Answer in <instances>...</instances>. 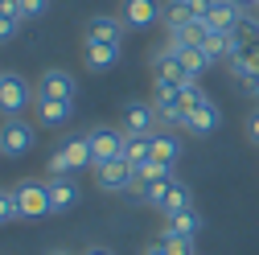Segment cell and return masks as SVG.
I'll list each match as a JSON object with an SVG mask.
<instances>
[{
	"label": "cell",
	"mask_w": 259,
	"mask_h": 255,
	"mask_svg": "<svg viewBox=\"0 0 259 255\" xmlns=\"http://www.w3.org/2000/svg\"><path fill=\"white\" fill-rule=\"evenodd\" d=\"M95 181H99V189H115V194H132L136 169L127 165L123 156H115V161H103V165H95Z\"/></svg>",
	"instance_id": "obj_7"
},
{
	"label": "cell",
	"mask_w": 259,
	"mask_h": 255,
	"mask_svg": "<svg viewBox=\"0 0 259 255\" xmlns=\"http://www.w3.org/2000/svg\"><path fill=\"white\" fill-rule=\"evenodd\" d=\"M46 185H50V206H54V214H66V210L78 206V198H82V189H78L74 177H50Z\"/></svg>",
	"instance_id": "obj_16"
},
{
	"label": "cell",
	"mask_w": 259,
	"mask_h": 255,
	"mask_svg": "<svg viewBox=\"0 0 259 255\" xmlns=\"http://www.w3.org/2000/svg\"><path fill=\"white\" fill-rule=\"evenodd\" d=\"M160 235H177V239H198V235H202V214H198V210H181V214L165 218V227H160Z\"/></svg>",
	"instance_id": "obj_18"
},
{
	"label": "cell",
	"mask_w": 259,
	"mask_h": 255,
	"mask_svg": "<svg viewBox=\"0 0 259 255\" xmlns=\"http://www.w3.org/2000/svg\"><path fill=\"white\" fill-rule=\"evenodd\" d=\"M160 243L169 247V255H198V251H193V239H177V235H160Z\"/></svg>",
	"instance_id": "obj_29"
},
{
	"label": "cell",
	"mask_w": 259,
	"mask_h": 255,
	"mask_svg": "<svg viewBox=\"0 0 259 255\" xmlns=\"http://www.w3.org/2000/svg\"><path fill=\"white\" fill-rule=\"evenodd\" d=\"M206 5H210V0H169L165 25L181 29V25H193V21H206Z\"/></svg>",
	"instance_id": "obj_13"
},
{
	"label": "cell",
	"mask_w": 259,
	"mask_h": 255,
	"mask_svg": "<svg viewBox=\"0 0 259 255\" xmlns=\"http://www.w3.org/2000/svg\"><path fill=\"white\" fill-rule=\"evenodd\" d=\"M173 54H177V58L185 62V70H189L193 78H202V74H206V70L214 66V58L206 54V46H193V50H173Z\"/></svg>",
	"instance_id": "obj_23"
},
{
	"label": "cell",
	"mask_w": 259,
	"mask_h": 255,
	"mask_svg": "<svg viewBox=\"0 0 259 255\" xmlns=\"http://www.w3.org/2000/svg\"><path fill=\"white\" fill-rule=\"evenodd\" d=\"M29 103H37L29 78L17 74V70H5V74H0V115H5V119H17Z\"/></svg>",
	"instance_id": "obj_3"
},
{
	"label": "cell",
	"mask_w": 259,
	"mask_h": 255,
	"mask_svg": "<svg viewBox=\"0 0 259 255\" xmlns=\"http://www.w3.org/2000/svg\"><path fill=\"white\" fill-rule=\"evenodd\" d=\"M235 54L239 58H251V62H259V17H243L239 25H235ZM231 54V58H235Z\"/></svg>",
	"instance_id": "obj_14"
},
{
	"label": "cell",
	"mask_w": 259,
	"mask_h": 255,
	"mask_svg": "<svg viewBox=\"0 0 259 255\" xmlns=\"http://www.w3.org/2000/svg\"><path fill=\"white\" fill-rule=\"evenodd\" d=\"M82 255H115V251H111V247H87Z\"/></svg>",
	"instance_id": "obj_36"
},
{
	"label": "cell",
	"mask_w": 259,
	"mask_h": 255,
	"mask_svg": "<svg viewBox=\"0 0 259 255\" xmlns=\"http://www.w3.org/2000/svg\"><path fill=\"white\" fill-rule=\"evenodd\" d=\"M87 140H91V156H95V165L123 156V128H119V132H115V128H91Z\"/></svg>",
	"instance_id": "obj_8"
},
{
	"label": "cell",
	"mask_w": 259,
	"mask_h": 255,
	"mask_svg": "<svg viewBox=\"0 0 259 255\" xmlns=\"http://www.w3.org/2000/svg\"><path fill=\"white\" fill-rule=\"evenodd\" d=\"M181 210H193V194H189V185H185V181H173V189H169L165 206H160V214L173 218V214H181Z\"/></svg>",
	"instance_id": "obj_24"
},
{
	"label": "cell",
	"mask_w": 259,
	"mask_h": 255,
	"mask_svg": "<svg viewBox=\"0 0 259 255\" xmlns=\"http://www.w3.org/2000/svg\"><path fill=\"white\" fill-rule=\"evenodd\" d=\"M206 54L214 58V62H231V54H235V37L231 33H222V29H210V33H206Z\"/></svg>",
	"instance_id": "obj_26"
},
{
	"label": "cell",
	"mask_w": 259,
	"mask_h": 255,
	"mask_svg": "<svg viewBox=\"0 0 259 255\" xmlns=\"http://www.w3.org/2000/svg\"><path fill=\"white\" fill-rule=\"evenodd\" d=\"M37 119L46 128H62L74 119V103L70 99H46V95H37Z\"/></svg>",
	"instance_id": "obj_17"
},
{
	"label": "cell",
	"mask_w": 259,
	"mask_h": 255,
	"mask_svg": "<svg viewBox=\"0 0 259 255\" xmlns=\"http://www.w3.org/2000/svg\"><path fill=\"white\" fill-rule=\"evenodd\" d=\"M247 140H251V144H259V107L247 115Z\"/></svg>",
	"instance_id": "obj_34"
},
{
	"label": "cell",
	"mask_w": 259,
	"mask_h": 255,
	"mask_svg": "<svg viewBox=\"0 0 259 255\" xmlns=\"http://www.w3.org/2000/svg\"><path fill=\"white\" fill-rule=\"evenodd\" d=\"M119 62V46H87V70H111Z\"/></svg>",
	"instance_id": "obj_25"
},
{
	"label": "cell",
	"mask_w": 259,
	"mask_h": 255,
	"mask_svg": "<svg viewBox=\"0 0 259 255\" xmlns=\"http://www.w3.org/2000/svg\"><path fill=\"white\" fill-rule=\"evenodd\" d=\"M218 123H222L218 103H214V99H202L198 107H189V115H185V132H189V136H214Z\"/></svg>",
	"instance_id": "obj_12"
},
{
	"label": "cell",
	"mask_w": 259,
	"mask_h": 255,
	"mask_svg": "<svg viewBox=\"0 0 259 255\" xmlns=\"http://www.w3.org/2000/svg\"><path fill=\"white\" fill-rule=\"evenodd\" d=\"M239 21H243V9L235 5V0H210V5H206V25H210V29L235 33Z\"/></svg>",
	"instance_id": "obj_15"
},
{
	"label": "cell",
	"mask_w": 259,
	"mask_h": 255,
	"mask_svg": "<svg viewBox=\"0 0 259 255\" xmlns=\"http://www.w3.org/2000/svg\"><path fill=\"white\" fill-rule=\"evenodd\" d=\"M82 169H95L87 132H82V136H70L66 144H58L54 156H50V177H74V173H82Z\"/></svg>",
	"instance_id": "obj_2"
},
{
	"label": "cell",
	"mask_w": 259,
	"mask_h": 255,
	"mask_svg": "<svg viewBox=\"0 0 259 255\" xmlns=\"http://www.w3.org/2000/svg\"><path fill=\"white\" fill-rule=\"evenodd\" d=\"M0 152H5V148H0Z\"/></svg>",
	"instance_id": "obj_41"
},
{
	"label": "cell",
	"mask_w": 259,
	"mask_h": 255,
	"mask_svg": "<svg viewBox=\"0 0 259 255\" xmlns=\"http://www.w3.org/2000/svg\"><path fill=\"white\" fill-rule=\"evenodd\" d=\"M119 123H123L127 136H152L160 119H156V107H152V103H123Z\"/></svg>",
	"instance_id": "obj_10"
},
{
	"label": "cell",
	"mask_w": 259,
	"mask_h": 255,
	"mask_svg": "<svg viewBox=\"0 0 259 255\" xmlns=\"http://www.w3.org/2000/svg\"><path fill=\"white\" fill-rule=\"evenodd\" d=\"M33 144H37V128L29 123V119H5L0 123V148H5V156H29L33 152Z\"/></svg>",
	"instance_id": "obj_4"
},
{
	"label": "cell",
	"mask_w": 259,
	"mask_h": 255,
	"mask_svg": "<svg viewBox=\"0 0 259 255\" xmlns=\"http://www.w3.org/2000/svg\"><path fill=\"white\" fill-rule=\"evenodd\" d=\"M21 25H25V21H17V17H5V21H0V41H13V37L21 33Z\"/></svg>",
	"instance_id": "obj_31"
},
{
	"label": "cell",
	"mask_w": 259,
	"mask_h": 255,
	"mask_svg": "<svg viewBox=\"0 0 259 255\" xmlns=\"http://www.w3.org/2000/svg\"><path fill=\"white\" fill-rule=\"evenodd\" d=\"M17 202H21V218H46V214H54V206H50V185L37 181V177H29V181L17 185Z\"/></svg>",
	"instance_id": "obj_6"
},
{
	"label": "cell",
	"mask_w": 259,
	"mask_h": 255,
	"mask_svg": "<svg viewBox=\"0 0 259 255\" xmlns=\"http://www.w3.org/2000/svg\"><path fill=\"white\" fill-rule=\"evenodd\" d=\"M13 218H21L17 189H0V222H13Z\"/></svg>",
	"instance_id": "obj_28"
},
{
	"label": "cell",
	"mask_w": 259,
	"mask_h": 255,
	"mask_svg": "<svg viewBox=\"0 0 259 255\" xmlns=\"http://www.w3.org/2000/svg\"><path fill=\"white\" fill-rule=\"evenodd\" d=\"M169 177H173V165H160V161H144V165H136V181H132V194H140L144 185L169 181Z\"/></svg>",
	"instance_id": "obj_21"
},
{
	"label": "cell",
	"mask_w": 259,
	"mask_h": 255,
	"mask_svg": "<svg viewBox=\"0 0 259 255\" xmlns=\"http://www.w3.org/2000/svg\"><path fill=\"white\" fill-rule=\"evenodd\" d=\"M119 21H123L127 29H152L156 21H165V9H160L156 0H123Z\"/></svg>",
	"instance_id": "obj_9"
},
{
	"label": "cell",
	"mask_w": 259,
	"mask_h": 255,
	"mask_svg": "<svg viewBox=\"0 0 259 255\" xmlns=\"http://www.w3.org/2000/svg\"><path fill=\"white\" fill-rule=\"evenodd\" d=\"M189 82H198V78L185 70V62H181L169 46L152 58V91H156V95H181Z\"/></svg>",
	"instance_id": "obj_1"
},
{
	"label": "cell",
	"mask_w": 259,
	"mask_h": 255,
	"mask_svg": "<svg viewBox=\"0 0 259 255\" xmlns=\"http://www.w3.org/2000/svg\"><path fill=\"white\" fill-rule=\"evenodd\" d=\"M123 161L127 165H144V161H152V136H127L123 132Z\"/></svg>",
	"instance_id": "obj_22"
},
{
	"label": "cell",
	"mask_w": 259,
	"mask_h": 255,
	"mask_svg": "<svg viewBox=\"0 0 259 255\" xmlns=\"http://www.w3.org/2000/svg\"><path fill=\"white\" fill-rule=\"evenodd\" d=\"M152 161L177 165V161H181V140H177L173 132H152Z\"/></svg>",
	"instance_id": "obj_20"
},
{
	"label": "cell",
	"mask_w": 259,
	"mask_h": 255,
	"mask_svg": "<svg viewBox=\"0 0 259 255\" xmlns=\"http://www.w3.org/2000/svg\"><path fill=\"white\" fill-rule=\"evenodd\" d=\"M177 99H181V103H185V111H189V107H198L202 99H210V95H206V91H202L198 82H189V87H185V91L177 95Z\"/></svg>",
	"instance_id": "obj_30"
},
{
	"label": "cell",
	"mask_w": 259,
	"mask_h": 255,
	"mask_svg": "<svg viewBox=\"0 0 259 255\" xmlns=\"http://www.w3.org/2000/svg\"><path fill=\"white\" fill-rule=\"evenodd\" d=\"M46 9H50V0H21V13H25V21H29V17H41Z\"/></svg>",
	"instance_id": "obj_32"
},
{
	"label": "cell",
	"mask_w": 259,
	"mask_h": 255,
	"mask_svg": "<svg viewBox=\"0 0 259 255\" xmlns=\"http://www.w3.org/2000/svg\"><path fill=\"white\" fill-rule=\"evenodd\" d=\"M247 91H251V95H255V99H259V78H255V82H251V87H247Z\"/></svg>",
	"instance_id": "obj_38"
},
{
	"label": "cell",
	"mask_w": 259,
	"mask_h": 255,
	"mask_svg": "<svg viewBox=\"0 0 259 255\" xmlns=\"http://www.w3.org/2000/svg\"><path fill=\"white\" fill-rule=\"evenodd\" d=\"M255 17H259V5H255Z\"/></svg>",
	"instance_id": "obj_40"
},
{
	"label": "cell",
	"mask_w": 259,
	"mask_h": 255,
	"mask_svg": "<svg viewBox=\"0 0 259 255\" xmlns=\"http://www.w3.org/2000/svg\"><path fill=\"white\" fill-rule=\"evenodd\" d=\"M74 91H78L74 74L62 70V66L41 70V78H37V95H46V99H70V103H74Z\"/></svg>",
	"instance_id": "obj_11"
},
{
	"label": "cell",
	"mask_w": 259,
	"mask_h": 255,
	"mask_svg": "<svg viewBox=\"0 0 259 255\" xmlns=\"http://www.w3.org/2000/svg\"><path fill=\"white\" fill-rule=\"evenodd\" d=\"M152 107H156V119L165 123V128H185V103L177 99V95H156L152 99Z\"/></svg>",
	"instance_id": "obj_19"
},
{
	"label": "cell",
	"mask_w": 259,
	"mask_h": 255,
	"mask_svg": "<svg viewBox=\"0 0 259 255\" xmlns=\"http://www.w3.org/2000/svg\"><path fill=\"white\" fill-rule=\"evenodd\" d=\"M5 17H17V21H25V13H21V0H0V21Z\"/></svg>",
	"instance_id": "obj_33"
},
{
	"label": "cell",
	"mask_w": 259,
	"mask_h": 255,
	"mask_svg": "<svg viewBox=\"0 0 259 255\" xmlns=\"http://www.w3.org/2000/svg\"><path fill=\"white\" fill-rule=\"evenodd\" d=\"M50 255H70V251H50Z\"/></svg>",
	"instance_id": "obj_39"
},
{
	"label": "cell",
	"mask_w": 259,
	"mask_h": 255,
	"mask_svg": "<svg viewBox=\"0 0 259 255\" xmlns=\"http://www.w3.org/2000/svg\"><path fill=\"white\" fill-rule=\"evenodd\" d=\"M140 255H169V247H165V243H160V239H156V243H148V247H144Z\"/></svg>",
	"instance_id": "obj_35"
},
{
	"label": "cell",
	"mask_w": 259,
	"mask_h": 255,
	"mask_svg": "<svg viewBox=\"0 0 259 255\" xmlns=\"http://www.w3.org/2000/svg\"><path fill=\"white\" fill-rule=\"evenodd\" d=\"M226 66H231V74H235L243 87H251V82L259 78V62H251V58H239V54H235L231 62H226Z\"/></svg>",
	"instance_id": "obj_27"
},
{
	"label": "cell",
	"mask_w": 259,
	"mask_h": 255,
	"mask_svg": "<svg viewBox=\"0 0 259 255\" xmlns=\"http://www.w3.org/2000/svg\"><path fill=\"white\" fill-rule=\"evenodd\" d=\"M123 33H127V25H123L119 17L99 13V17L87 21V29H82V46H123Z\"/></svg>",
	"instance_id": "obj_5"
},
{
	"label": "cell",
	"mask_w": 259,
	"mask_h": 255,
	"mask_svg": "<svg viewBox=\"0 0 259 255\" xmlns=\"http://www.w3.org/2000/svg\"><path fill=\"white\" fill-rule=\"evenodd\" d=\"M235 5H239V9H255V5H259V0H235Z\"/></svg>",
	"instance_id": "obj_37"
}]
</instances>
